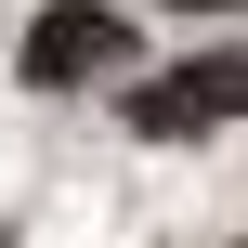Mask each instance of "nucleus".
<instances>
[{"label":"nucleus","instance_id":"1","mask_svg":"<svg viewBox=\"0 0 248 248\" xmlns=\"http://www.w3.org/2000/svg\"><path fill=\"white\" fill-rule=\"evenodd\" d=\"M131 65V13L118 0H39V26H26V78L39 92H78V78H118Z\"/></svg>","mask_w":248,"mask_h":248},{"label":"nucleus","instance_id":"2","mask_svg":"<svg viewBox=\"0 0 248 248\" xmlns=\"http://www.w3.org/2000/svg\"><path fill=\"white\" fill-rule=\"evenodd\" d=\"M222 118H248V52H196V65H170V78L131 92L144 144H183V131H222Z\"/></svg>","mask_w":248,"mask_h":248},{"label":"nucleus","instance_id":"3","mask_svg":"<svg viewBox=\"0 0 248 248\" xmlns=\"http://www.w3.org/2000/svg\"><path fill=\"white\" fill-rule=\"evenodd\" d=\"M170 13H248V0H170Z\"/></svg>","mask_w":248,"mask_h":248}]
</instances>
